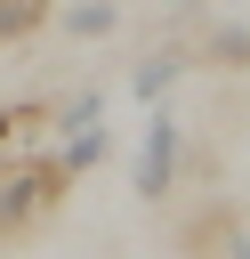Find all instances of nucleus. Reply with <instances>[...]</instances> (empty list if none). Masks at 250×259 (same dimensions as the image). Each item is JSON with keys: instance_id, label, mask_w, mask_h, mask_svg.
Returning <instances> with one entry per match:
<instances>
[{"instance_id": "f257e3e1", "label": "nucleus", "mask_w": 250, "mask_h": 259, "mask_svg": "<svg viewBox=\"0 0 250 259\" xmlns=\"http://www.w3.org/2000/svg\"><path fill=\"white\" fill-rule=\"evenodd\" d=\"M73 178H65V162L56 154H8L0 162V235H24V227H40L48 210H56V194H65Z\"/></svg>"}, {"instance_id": "f03ea898", "label": "nucleus", "mask_w": 250, "mask_h": 259, "mask_svg": "<svg viewBox=\"0 0 250 259\" xmlns=\"http://www.w3.org/2000/svg\"><path fill=\"white\" fill-rule=\"evenodd\" d=\"M177 113H161L153 105V121H145V138H137V170H129V186L145 194V202H161L169 194V178H177Z\"/></svg>"}, {"instance_id": "7ed1b4c3", "label": "nucleus", "mask_w": 250, "mask_h": 259, "mask_svg": "<svg viewBox=\"0 0 250 259\" xmlns=\"http://www.w3.org/2000/svg\"><path fill=\"white\" fill-rule=\"evenodd\" d=\"M177 73H185V57H177V49H161V57H145V65H137L129 97H137V105H161V89H169Z\"/></svg>"}, {"instance_id": "20e7f679", "label": "nucleus", "mask_w": 250, "mask_h": 259, "mask_svg": "<svg viewBox=\"0 0 250 259\" xmlns=\"http://www.w3.org/2000/svg\"><path fill=\"white\" fill-rule=\"evenodd\" d=\"M113 24H121L113 0H81V8H65V32H81V40H97V32H113Z\"/></svg>"}, {"instance_id": "39448f33", "label": "nucleus", "mask_w": 250, "mask_h": 259, "mask_svg": "<svg viewBox=\"0 0 250 259\" xmlns=\"http://www.w3.org/2000/svg\"><path fill=\"white\" fill-rule=\"evenodd\" d=\"M48 8L40 0H0V32H24V24H40Z\"/></svg>"}]
</instances>
